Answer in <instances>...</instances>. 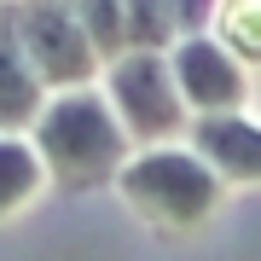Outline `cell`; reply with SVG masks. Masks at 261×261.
<instances>
[{"label": "cell", "mask_w": 261, "mask_h": 261, "mask_svg": "<svg viewBox=\"0 0 261 261\" xmlns=\"http://www.w3.org/2000/svg\"><path fill=\"white\" fill-rule=\"evenodd\" d=\"M209 41L221 53H232L244 70H255L261 64V0H215Z\"/></svg>", "instance_id": "9c48e42d"}, {"label": "cell", "mask_w": 261, "mask_h": 261, "mask_svg": "<svg viewBox=\"0 0 261 261\" xmlns=\"http://www.w3.org/2000/svg\"><path fill=\"white\" fill-rule=\"evenodd\" d=\"M157 6H163V23H168V41L209 35V12H215V0H157Z\"/></svg>", "instance_id": "8fae6325"}, {"label": "cell", "mask_w": 261, "mask_h": 261, "mask_svg": "<svg viewBox=\"0 0 261 261\" xmlns=\"http://www.w3.org/2000/svg\"><path fill=\"white\" fill-rule=\"evenodd\" d=\"M99 99L111 105L122 140L134 151H157V145H174L186 134V105L174 99V82H168V64L163 53H122L99 70Z\"/></svg>", "instance_id": "3957f363"}, {"label": "cell", "mask_w": 261, "mask_h": 261, "mask_svg": "<svg viewBox=\"0 0 261 261\" xmlns=\"http://www.w3.org/2000/svg\"><path fill=\"white\" fill-rule=\"evenodd\" d=\"M12 6H18V0H12Z\"/></svg>", "instance_id": "4fadbf2b"}, {"label": "cell", "mask_w": 261, "mask_h": 261, "mask_svg": "<svg viewBox=\"0 0 261 261\" xmlns=\"http://www.w3.org/2000/svg\"><path fill=\"white\" fill-rule=\"evenodd\" d=\"M47 93L35 87V75L23 70L18 58V41H12V0H0V134H23L35 128Z\"/></svg>", "instance_id": "52a82bcc"}, {"label": "cell", "mask_w": 261, "mask_h": 261, "mask_svg": "<svg viewBox=\"0 0 261 261\" xmlns=\"http://www.w3.org/2000/svg\"><path fill=\"white\" fill-rule=\"evenodd\" d=\"M70 18L82 23V35H87V47H93L99 70L111 64V58L128 53V35H122V0H82Z\"/></svg>", "instance_id": "30bf717a"}, {"label": "cell", "mask_w": 261, "mask_h": 261, "mask_svg": "<svg viewBox=\"0 0 261 261\" xmlns=\"http://www.w3.org/2000/svg\"><path fill=\"white\" fill-rule=\"evenodd\" d=\"M111 186H116L122 203H128L134 221H140L151 238H168V244L197 238V232L209 226V215L232 197V192H226L186 145L134 151V157L116 168Z\"/></svg>", "instance_id": "7a4b0ae2"}, {"label": "cell", "mask_w": 261, "mask_h": 261, "mask_svg": "<svg viewBox=\"0 0 261 261\" xmlns=\"http://www.w3.org/2000/svg\"><path fill=\"white\" fill-rule=\"evenodd\" d=\"M23 140L35 151L41 174H47V192H105L116 180V168L134 157V145L122 140L99 87L53 93Z\"/></svg>", "instance_id": "6da1fadb"}, {"label": "cell", "mask_w": 261, "mask_h": 261, "mask_svg": "<svg viewBox=\"0 0 261 261\" xmlns=\"http://www.w3.org/2000/svg\"><path fill=\"white\" fill-rule=\"evenodd\" d=\"M12 41H18L23 70L35 75L41 93H75V87H93L99 82V58L87 47L82 23L58 6H12Z\"/></svg>", "instance_id": "277c9868"}, {"label": "cell", "mask_w": 261, "mask_h": 261, "mask_svg": "<svg viewBox=\"0 0 261 261\" xmlns=\"http://www.w3.org/2000/svg\"><path fill=\"white\" fill-rule=\"evenodd\" d=\"M41 192H47V174H41V163H35V151H29V140L0 134V226L18 221V215L35 203Z\"/></svg>", "instance_id": "ba28073f"}, {"label": "cell", "mask_w": 261, "mask_h": 261, "mask_svg": "<svg viewBox=\"0 0 261 261\" xmlns=\"http://www.w3.org/2000/svg\"><path fill=\"white\" fill-rule=\"evenodd\" d=\"M180 140H186V151L226 192H250L255 186V174H261V128L244 111H232V116H192Z\"/></svg>", "instance_id": "8992f818"}, {"label": "cell", "mask_w": 261, "mask_h": 261, "mask_svg": "<svg viewBox=\"0 0 261 261\" xmlns=\"http://www.w3.org/2000/svg\"><path fill=\"white\" fill-rule=\"evenodd\" d=\"M18 6H23V0H18ZM29 6H58V12H75L82 0H29Z\"/></svg>", "instance_id": "7c38bea8"}, {"label": "cell", "mask_w": 261, "mask_h": 261, "mask_svg": "<svg viewBox=\"0 0 261 261\" xmlns=\"http://www.w3.org/2000/svg\"><path fill=\"white\" fill-rule=\"evenodd\" d=\"M163 64H168V82H174V99L186 105V116H232L250 105V70L232 53H221L209 35L174 41L163 53Z\"/></svg>", "instance_id": "5b68a950"}]
</instances>
